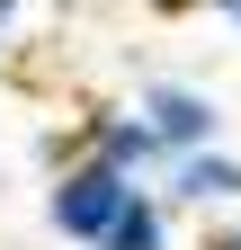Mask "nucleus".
I'll return each instance as SVG.
<instances>
[{
  "label": "nucleus",
  "mask_w": 241,
  "mask_h": 250,
  "mask_svg": "<svg viewBox=\"0 0 241 250\" xmlns=\"http://www.w3.org/2000/svg\"><path fill=\"white\" fill-rule=\"evenodd\" d=\"M170 197H161V188H134V206L125 214H116V232L99 241V250H170Z\"/></svg>",
  "instance_id": "obj_5"
},
{
  "label": "nucleus",
  "mask_w": 241,
  "mask_h": 250,
  "mask_svg": "<svg viewBox=\"0 0 241 250\" xmlns=\"http://www.w3.org/2000/svg\"><path fill=\"white\" fill-rule=\"evenodd\" d=\"M134 107L152 116V134H161L170 152H205V143H223V99H215V89H197V81H143Z\"/></svg>",
  "instance_id": "obj_3"
},
{
  "label": "nucleus",
  "mask_w": 241,
  "mask_h": 250,
  "mask_svg": "<svg viewBox=\"0 0 241 250\" xmlns=\"http://www.w3.org/2000/svg\"><path fill=\"white\" fill-rule=\"evenodd\" d=\"M205 250H241V214H215L205 224Z\"/></svg>",
  "instance_id": "obj_6"
},
{
  "label": "nucleus",
  "mask_w": 241,
  "mask_h": 250,
  "mask_svg": "<svg viewBox=\"0 0 241 250\" xmlns=\"http://www.w3.org/2000/svg\"><path fill=\"white\" fill-rule=\"evenodd\" d=\"M161 197H170L179 214H241V152H232V143L170 152V170H161Z\"/></svg>",
  "instance_id": "obj_4"
},
{
  "label": "nucleus",
  "mask_w": 241,
  "mask_h": 250,
  "mask_svg": "<svg viewBox=\"0 0 241 250\" xmlns=\"http://www.w3.org/2000/svg\"><path fill=\"white\" fill-rule=\"evenodd\" d=\"M134 188H143V179L89 161V152H72L63 170H45V232L72 241V250H99V241L116 232V214L134 206Z\"/></svg>",
  "instance_id": "obj_1"
},
{
  "label": "nucleus",
  "mask_w": 241,
  "mask_h": 250,
  "mask_svg": "<svg viewBox=\"0 0 241 250\" xmlns=\"http://www.w3.org/2000/svg\"><path fill=\"white\" fill-rule=\"evenodd\" d=\"M18 9L27 0H0V62H9V45H18Z\"/></svg>",
  "instance_id": "obj_7"
},
{
  "label": "nucleus",
  "mask_w": 241,
  "mask_h": 250,
  "mask_svg": "<svg viewBox=\"0 0 241 250\" xmlns=\"http://www.w3.org/2000/svg\"><path fill=\"white\" fill-rule=\"evenodd\" d=\"M72 134H80V152H89V161L125 170V179H143V188H161V170H170V143L152 134V116H143L134 99H107V107H89Z\"/></svg>",
  "instance_id": "obj_2"
},
{
  "label": "nucleus",
  "mask_w": 241,
  "mask_h": 250,
  "mask_svg": "<svg viewBox=\"0 0 241 250\" xmlns=\"http://www.w3.org/2000/svg\"><path fill=\"white\" fill-rule=\"evenodd\" d=\"M205 9H215V18H223V27H241V0H205Z\"/></svg>",
  "instance_id": "obj_8"
},
{
  "label": "nucleus",
  "mask_w": 241,
  "mask_h": 250,
  "mask_svg": "<svg viewBox=\"0 0 241 250\" xmlns=\"http://www.w3.org/2000/svg\"><path fill=\"white\" fill-rule=\"evenodd\" d=\"M152 9H205V0H152Z\"/></svg>",
  "instance_id": "obj_9"
}]
</instances>
